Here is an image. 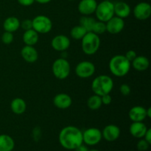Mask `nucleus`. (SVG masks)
<instances>
[{"label": "nucleus", "instance_id": "4c0bfd02", "mask_svg": "<svg viewBox=\"0 0 151 151\" xmlns=\"http://www.w3.org/2000/svg\"><path fill=\"white\" fill-rule=\"evenodd\" d=\"M52 0H35V1H36V2L39 3V4H47V3H49L50 1H51Z\"/></svg>", "mask_w": 151, "mask_h": 151}, {"label": "nucleus", "instance_id": "20e7f679", "mask_svg": "<svg viewBox=\"0 0 151 151\" xmlns=\"http://www.w3.org/2000/svg\"><path fill=\"white\" fill-rule=\"evenodd\" d=\"M100 46V38L93 32H87L81 39V47L86 55H92L98 51Z\"/></svg>", "mask_w": 151, "mask_h": 151}, {"label": "nucleus", "instance_id": "a19ab883", "mask_svg": "<svg viewBox=\"0 0 151 151\" xmlns=\"http://www.w3.org/2000/svg\"><path fill=\"white\" fill-rule=\"evenodd\" d=\"M12 151H13V150H12Z\"/></svg>", "mask_w": 151, "mask_h": 151}, {"label": "nucleus", "instance_id": "c85d7f7f", "mask_svg": "<svg viewBox=\"0 0 151 151\" xmlns=\"http://www.w3.org/2000/svg\"><path fill=\"white\" fill-rule=\"evenodd\" d=\"M14 39V36H13V32H5L2 34L1 35V41L4 43V44H11Z\"/></svg>", "mask_w": 151, "mask_h": 151}, {"label": "nucleus", "instance_id": "0eeeda50", "mask_svg": "<svg viewBox=\"0 0 151 151\" xmlns=\"http://www.w3.org/2000/svg\"><path fill=\"white\" fill-rule=\"evenodd\" d=\"M32 29L38 34H47L52 28V22L48 16L38 15L32 20Z\"/></svg>", "mask_w": 151, "mask_h": 151}, {"label": "nucleus", "instance_id": "f704fd0d", "mask_svg": "<svg viewBox=\"0 0 151 151\" xmlns=\"http://www.w3.org/2000/svg\"><path fill=\"white\" fill-rule=\"evenodd\" d=\"M18 2L21 5L28 7V6H31L32 4H33V3L35 2V0H18Z\"/></svg>", "mask_w": 151, "mask_h": 151}, {"label": "nucleus", "instance_id": "c756f323", "mask_svg": "<svg viewBox=\"0 0 151 151\" xmlns=\"http://www.w3.org/2000/svg\"><path fill=\"white\" fill-rule=\"evenodd\" d=\"M137 149L139 151H146L150 147V144L146 141L145 139L142 138L139 141L137 142Z\"/></svg>", "mask_w": 151, "mask_h": 151}, {"label": "nucleus", "instance_id": "ddd939ff", "mask_svg": "<svg viewBox=\"0 0 151 151\" xmlns=\"http://www.w3.org/2000/svg\"><path fill=\"white\" fill-rule=\"evenodd\" d=\"M121 134L120 128L116 125H108L103 128L102 131L103 138L107 142H114L119 137Z\"/></svg>", "mask_w": 151, "mask_h": 151}, {"label": "nucleus", "instance_id": "1a4fd4ad", "mask_svg": "<svg viewBox=\"0 0 151 151\" xmlns=\"http://www.w3.org/2000/svg\"><path fill=\"white\" fill-rule=\"evenodd\" d=\"M95 72V66L91 61L84 60L78 63L75 67V73L81 78H88Z\"/></svg>", "mask_w": 151, "mask_h": 151}, {"label": "nucleus", "instance_id": "a878e982", "mask_svg": "<svg viewBox=\"0 0 151 151\" xmlns=\"http://www.w3.org/2000/svg\"><path fill=\"white\" fill-rule=\"evenodd\" d=\"M96 20L94 18L89 17L88 16H83L80 19V24L86 30V32H91L93 26Z\"/></svg>", "mask_w": 151, "mask_h": 151}, {"label": "nucleus", "instance_id": "f257e3e1", "mask_svg": "<svg viewBox=\"0 0 151 151\" xmlns=\"http://www.w3.org/2000/svg\"><path fill=\"white\" fill-rule=\"evenodd\" d=\"M60 145L66 150H75L77 147L82 145L83 132L78 128L72 125L64 127L60 131L58 136Z\"/></svg>", "mask_w": 151, "mask_h": 151}, {"label": "nucleus", "instance_id": "4be33fe9", "mask_svg": "<svg viewBox=\"0 0 151 151\" xmlns=\"http://www.w3.org/2000/svg\"><path fill=\"white\" fill-rule=\"evenodd\" d=\"M10 109L16 114H22L27 109L26 102L20 97H16L11 101Z\"/></svg>", "mask_w": 151, "mask_h": 151}, {"label": "nucleus", "instance_id": "7c9ffc66", "mask_svg": "<svg viewBox=\"0 0 151 151\" xmlns=\"http://www.w3.org/2000/svg\"><path fill=\"white\" fill-rule=\"evenodd\" d=\"M119 91L121 94L124 96H128L131 94V87L128 85V84H122L119 87Z\"/></svg>", "mask_w": 151, "mask_h": 151}, {"label": "nucleus", "instance_id": "f8f14e48", "mask_svg": "<svg viewBox=\"0 0 151 151\" xmlns=\"http://www.w3.org/2000/svg\"><path fill=\"white\" fill-rule=\"evenodd\" d=\"M51 46L55 51H66L70 46V40L65 35H58L52 40Z\"/></svg>", "mask_w": 151, "mask_h": 151}, {"label": "nucleus", "instance_id": "f03ea898", "mask_svg": "<svg viewBox=\"0 0 151 151\" xmlns=\"http://www.w3.org/2000/svg\"><path fill=\"white\" fill-rule=\"evenodd\" d=\"M131 63L122 55H116L109 61V69L112 75L118 78L125 76L131 69Z\"/></svg>", "mask_w": 151, "mask_h": 151}, {"label": "nucleus", "instance_id": "9b49d317", "mask_svg": "<svg viewBox=\"0 0 151 151\" xmlns=\"http://www.w3.org/2000/svg\"><path fill=\"white\" fill-rule=\"evenodd\" d=\"M134 15L138 20H146L151 15V6L149 3L139 2L134 7Z\"/></svg>", "mask_w": 151, "mask_h": 151}, {"label": "nucleus", "instance_id": "5701e85b", "mask_svg": "<svg viewBox=\"0 0 151 151\" xmlns=\"http://www.w3.org/2000/svg\"><path fill=\"white\" fill-rule=\"evenodd\" d=\"M23 41L25 45L34 46L38 43L39 39V35L33 29L26 30L23 34Z\"/></svg>", "mask_w": 151, "mask_h": 151}, {"label": "nucleus", "instance_id": "39448f33", "mask_svg": "<svg viewBox=\"0 0 151 151\" xmlns=\"http://www.w3.org/2000/svg\"><path fill=\"white\" fill-rule=\"evenodd\" d=\"M114 3L109 0H105L97 4L95 13L96 17L98 21L103 22H107L109 19L114 16Z\"/></svg>", "mask_w": 151, "mask_h": 151}, {"label": "nucleus", "instance_id": "58836bf2", "mask_svg": "<svg viewBox=\"0 0 151 151\" xmlns=\"http://www.w3.org/2000/svg\"><path fill=\"white\" fill-rule=\"evenodd\" d=\"M146 114H147V117H151V108L146 109Z\"/></svg>", "mask_w": 151, "mask_h": 151}, {"label": "nucleus", "instance_id": "c9c22d12", "mask_svg": "<svg viewBox=\"0 0 151 151\" xmlns=\"http://www.w3.org/2000/svg\"><path fill=\"white\" fill-rule=\"evenodd\" d=\"M145 139L149 143V144H151V129L150 128H147V131H146L144 137Z\"/></svg>", "mask_w": 151, "mask_h": 151}, {"label": "nucleus", "instance_id": "9d476101", "mask_svg": "<svg viewBox=\"0 0 151 151\" xmlns=\"http://www.w3.org/2000/svg\"><path fill=\"white\" fill-rule=\"evenodd\" d=\"M106 31L112 35H116L122 32L125 27V22L124 19L114 16L106 22Z\"/></svg>", "mask_w": 151, "mask_h": 151}, {"label": "nucleus", "instance_id": "2eb2a0df", "mask_svg": "<svg viewBox=\"0 0 151 151\" xmlns=\"http://www.w3.org/2000/svg\"><path fill=\"white\" fill-rule=\"evenodd\" d=\"M53 103L58 109H66L72 106V100L69 94L66 93H60L55 96Z\"/></svg>", "mask_w": 151, "mask_h": 151}, {"label": "nucleus", "instance_id": "4468645a", "mask_svg": "<svg viewBox=\"0 0 151 151\" xmlns=\"http://www.w3.org/2000/svg\"><path fill=\"white\" fill-rule=\"evenodd\" d=\"M97 2L96 0H81L78 6V11L83 16H90L95 12Z\"/></svg>", "mask_w": 151, "mask_h": 151}, {"label": "nucleus", "instance_id": "412c9836", "mask_svg": "<svg viewBox=\"0 0 151 151\" xmlns=\"http://www.w3.org/2000/svg\"><path fill=\"white\" fill-rule=\"evenodd\" d=\"M21 27V22L16 16H10L4 21L3 28L7 32H14Z\"/></svg>", "mask_w": 151, "mask_h": 151}, {"label": "nucleus", "instance_id": "6ab92c4d", "mask_svg": "<svg viewBox=\"0 0 151 151\" xmlns=\"http://www.w3.org/2000/svg\"><path fill=\"white\" fill-rule=\"evenodd\" d=\"M114 4V15L117 17L124 19L131 14V9L129 4L125 1H118Z\"/></svg>", "mask_w": 151, "mask_h": 151}, {"label": "nucleus", "instance_id": "6e6552de", "mask_svg": "<svg viewBox=\"0 0 151 151\" xmlns=\"http://www.w3.org/2000/svg\"><path fill=\"white\" fill-rule=\"evenodd\" d=\"M102 139V131L97 128H89L83 132V142L86 145H96L100 142Z\"/></svg>", "mask_w": 151, "mask_h": 151}, {"label": "nucleus", "instance_id": "dca6fc26", "mask_svg": "<svg viewBox=\"0 0 151 151\" xmlns=\"http://www.w3.org/2000/svg\"><path fill=\"white\" fill-rule=\"evenodd\" d=\"M21 55L24 60L29 63H35L38 58V53L33 46H24L21 50Z\"/></svg>", "mask_w": 151, "mask_h": 151}, {"label": "nucleus", "instance_id": "a211bd4d", "mask_svg": "<svg viewBox=\"0 0 151 151\" xmlns=\"http://www.w3.org/2000/svg\"><path fill=\"white\" fill-rule=\"evenodd\" d=\"M147 130V127L142 122H133L129 128L131 136L137 139L144 138Z\"/></svg>", "mask_w": 151, "mask_h": 151}, {"label": "nucleus", "instance_id": "473e14b6", "mask_svg": "<svg viewBox=\"0 0 151 151\" xmlns=\"http://www.w3.org/2000/svg\"><path fill=\"white\" fill-rule=\"evenodd\" d=\"M125 56V58H126L128 59V60L131 63V62H132L133 60L135 59V58L137 57V52H136L134 50H128V51L126 52Z\"/></svg>", "mask_w": 151, "mask_h": 151}, {"label": "nucleus", "instance_id": "393cba45", "mask_svg": "<svg viewBox=\"0 0 151 151\" xmlns=\"http://www.w3.org/2000/svg\"><path fill=\"white\" fill-rule=\"evenodd\" d=\"M103 103H102L101 97L97 95V94L91 96L87 100V106H88V109H90L91 110H97L101 107Z\"/></svg>", "mask_w": 151, "mask_h": 151}, {"label": "nucleus", "instance_id": "ea45409f", "mask_svg": "<svg viewBox=\"0 0 151 151\" xmlns=\"http://www.w3.org/2000/svg\"><path fill=\"white\" fill-rule=\"evenodd\" d=\"M88 151H100V150H96V149H91V150H88Z\"/></svg>", "mask_w": 151, "mask_h": 151}, {"label": "nucleus", "instance_id": "423d86ee", "mask_svg": "<svg viewBox=\"0 0 151 151\" xmlns=\"http://www.w3.org/2000/svg\"><path fill=\"white\" fill-rule=\"evenodd\" d=\"M52 70L54 76L59 80H64L69 77L71 71L70 63L66 59H56L52 63Z\"/></svg>", "mask_w": 151, "mask_h": 151}, {"label": "nucleus", "instance_id": "bb28decb", "mask_svg": "<svg viewBox=\"0 0 151 151\" xmlns=\"http://www.w3.org/2000/svg\"><path fill=\"white\" fill-rule=\"evenodd\" d=\"M86 30L81 25H77L72 28L70 31V35L72 38L75 40H81L86 34Z\"/></svg>", "mask_w": 151, "mask_h": 151}, {"label": "nucleus", "instance_id": "b1692460", "mask_svg": "<svg viewBox=\"0 0 151 151\" xmlns=\"http://www.w3.org/2000/svg\"><path fill=\"white\" fill-rule=\"evenodd\" d=\"M15 147V142L7 134L0 135V151H12Z\"/></svg>", "mask_w": 151, "mask_h": 151}, {"label": "nucleus", "instance_id": "7ed1b4c3", "mask_svg": "<svg viewBox=\"0 0 151 151\" xmlns=\"http://www.w3.org/2000/svg\"><path fill=\"white\" fill-rule=\"evenodd\" d=\"M114 87V81L110 76L106 75H100L96 77L91 83V89L99 96L110 94Z\"/></svg>", "mask_w": 151, "mask_h": 151}, {"label": "nucleus", "instance_id": "e433bc0d", "mask_svg": "<svg viewBox=\"0 0 151 151\" xmlns=\"http://www.w3.org/2000/svg\"><path fill=\"white\" fill-rule=\"evenodd\" d=\"M74 150L75 151H88V148L85 145H83V143L82 145H79L78 147H77Z\"/></svg>", "mask_w": 151, "mask_h": 151}, {"label": "nucleus", "instance_id": "72a5a7b5", "mask_svg": "<svg viewBox=\"0 0 151 151\" xmlns=\"http://www.w3.org/2000/svg\"><path fill=\"white\" fill-rule=\"evenodd\" d=\"M101 100H102V103H103V105L109 106V105H110L112 102L111 96L110 95V94H104V95L101 96Z\"/></svg>", "mask_w": 151, "mask_h": 151}, {"label": "nucleus", "instance_id": "2f4dec72", "mask_svg": "<svg viewBox=\"0 0 151 151\" xmlns=\"http://www.w3.org/2000/svg\"><path fill=\"white\" fill-rule=\"evenodd\" d=\"M21 27L22 29H24L25 31L28 30V29H32V22L30 19H25V20L22 21L21 23Z\"/></svg>", "mask_w": 151, "mask_h": 151}, {"label": "nucleus", "instance_id": "f3484780", "mask_svg": "<svg viewBox=\"0 0 151 151\" xmlns=\"http://www.w3.org/2000/svg\"><path fill=\"white\" fill-rule=\"evenodd\" d=\"M128 116L132 122H143L147 117L146 109L140 106H134L130 109Z\"/></svg>", "mask_w": 151, "mask_h": 151}, {"label": "nucleus", "instance_id": "cd10ccee", "mask_svg": "<svg viewBox=\"0 0 151 151\" xmlns=\"http://www.w3.org/2000/svg\"><path fill=\"white\" fill-rule=\"evenodd\" d=\"M94 33L97 34V35H102L104 32H106V25L105 22H100V21H96L94 23V26H93L92 30Z\"/></svg>", "mask_w": 151, "mask_h": 151}, {"label": "nucleus", "instance_id": "aec40b11", "mask_svg": "<svg viewBox=\"0 0 151 151\" xmlns=\"http://www.w3.org/2000/svg\"><path fill=\"white\" fill-rule=\"evenodd\" d=\"M131 66L135 70L138 72H143L148 69L150 66V61L145 56H137L134 60L131 62Z\"/></svg>", "mask_w": 151, "mask_h": 151}]
</instances>
